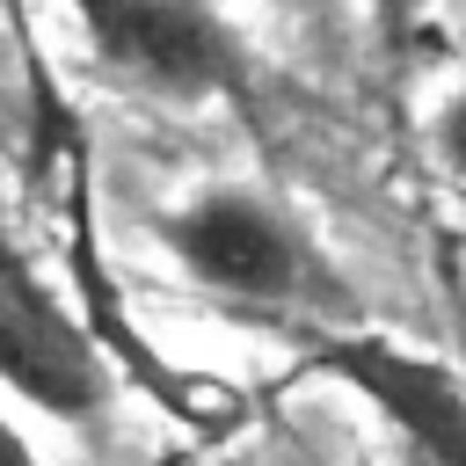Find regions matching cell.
I'll return each instance as SVG.
<instances>
[{"label":"cell","mask_w":466,"mask_h":466,"mask_svg":"<svg viewBox=\"0 0 466 466\" xmlns=\"http://www.w3.org/2000/svg\"><path fill=\"white\" fill-rule=\"evenodd\" d=\"M160 240L197 284H211L218 299H240V306L313 313V306L342 299V277L328 269L313 233L248 182H211V189L182 197L160 218Z\"/></svg>","instance_id":"1"},{"label":"cell","mask_w":466,"mask_h":466,"mask_svg":"<svg viewBox=\"0 0 466 466\" xmlns=\"http://www.w3.org/2000/svg\"><path fill=\"white\" fill-rule=\"evenodd\" d=\"M102 73L160 102L248 95V44L211 0H73Z\"/></svg>","instance_id":"2"},{"label":"cell","mask_w":466,"mask_h":466,"mask_svg":"<svg viewBox=\"0 0 466 466\" xmlns=\"http://www.w3.org/2000/svg\"><path fill=\"white\" fill-rule=\"evenodd\" d=\"M0 386L66 430H109L116 408V371L95 350L87 320L66 306V291H51L29 269V255L7 233H0Z\"/></svg>","instance_id":"3"},{"label":"cell","mask_w":466,"mask_h":466,"mask_svg":"<svg viewBox=\"0 0 466 466\" xmlns=\"http://www.w3.org/2000/svg\"><path fill=\"white\" fill-rule=\"evenodd\" d=\"M313 371L350 386L386 430L400 466H466V379L393 335H320Z\"/></svg>","instance_id":"4"},{"label":"cell","mask_w":466,"mask_h":466,"mask_svg":"<svg viewBox=\"0 0 466 466\" xmlns=\"http://www.w3.org/2000/svg\"><path fill=\"white\" fill-rule=\"evenodd\" d=\"M437 160H444V167H451V182L466 189V87L437 109Z\"/></svg>","instance_id":"5"},{"label":"cell","mask_w":466,"mask_h":466,"mask_svg":"<svg viewBox=\"0 0 466 466\" xmlns=\"http://www.w3.org/2000/svg\"><path fill=\"white\" fill-rule=\"evenodd\" d=\"M0 466H44V459L29 451V437H22V430H15L7 415H0Z\"/></svg>","instance_id":"6"},{"label":"cell","mask_w":466,"mask_h":466,"mask_svg":"<svg viewBox=\"0 0 466 466\" xmlns=\"http://www.w3.org/2000/svg\"><path fill=\"white\" fill-rule=\"evenodd\" d=\"M408 7H422V0H393V15H408Z\"/></svg>","instance_id":"7"}]
</instances>
